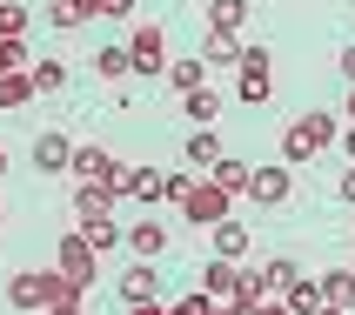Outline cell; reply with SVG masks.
Wrapping results in <instances>:
<instances>
[{
  "label": "cell",
  "mask_w": 355,
  "mask_h": 315,
  "mask_svg": "<svg viewBox=\"0 0 355 315\" xmlns=\"http://www.w3.org/2000/svg\"><path fill=\"white\" fill-rule=\"evenodd\" d=\"M241 47H248L241 34H221V27H208V40H201V60H215V67H235Z\"/></svg>",
  "instance_id": "d6986e66"
},
{
  "label": "cell",
  "mask_w": 355,
  "mask_h": 315,
  "mask_svg": "<svg viewBox=\"0 0 355 315\" xmlns=\"http://www.w3.org/2000/svg\"><path fill=\"white\" fill-rule=\"evenodd\" d=\"M181 155H188V168H201V175H208V168H215V161L228 155V148H221V135H215V128H188Z\"/></svg>",
  "instance_id": "4fadbf2b"
},
{
  "label": "cell",
  "mask_w": 355,
  "mask_h": 315,
  "mask_svg": "<svg viewBox=\"0 0 355 315\" xmlns=\"http://www.w3.org/2000/svg\"><path fill=\"white\" fill-rule=\"evenodd\" d=\"M114 289H121V302H161V269L155 262H128Z\"/></svg>",
  "instance_id": "30bf717a"
},
{
  "label": "cell",
  "mask_w": 355,
  "mask_h": 315,
  "mask_svg": "<svg viewBox=\"0 0 355 315\" xmlns=\"http://www.w3.org/2000/svg\"><path fill=\"white\" fill-rule=\"evenodd\" d=\"M47 315H87V309H80V289H67V296H60V302H54Z\"/></svg>",
  "instance_id": "836d02e7"
},
{
  "label": "cell",
  "mask_w": 355,
  "mask_h": 315,
  "mask_svg": "<svg viewBox=\"0 0 355 315\" xmlns=\"http://www.w3.org/2000/svg\"><path fill=\"white\" fill-rule=\"evenodd\" d=\"M302 269L288 255H275V262H261V289H268V296H288V282H295Z\"/></svg>",
  "instance_id": "d4e9b609"
},
{
  "label": "cell",
  "mask_w": 355,
  "mask_h": 315,
  "mask_svg": "<svg viewBox=\"0 0 355 315\" xmlns=\"http://www.w3.org/2000/svg\"><path fill=\"white\" fill-rule=\"evenodd\" d=\"M208 181H215V188H221L228 201H235V195H248V168H241L235 155H221L215 168H208Z\"/></svg>",
  "instance_id": "ffe728a7"
},
{
  "label": "cell",
  "mask_w": 355,
  "mask_h": 315,
  "mask_svg": "<svg viewBox=\"0 0 355 315\" xmlns=\"http://www.w3.org/2000/svg\"><path fill=\"white\" fill-rule=\"evenodd\" d=\"M181 114H188V128H215L221 94H215V87H195V94H181Z\"/></svg>",
  "instance_id": "ac0fdd59"
},
{
  "label": "cell",
  "mask_w": 355,
  "mask_h": 315,
  "mask_svg": "<svg viewBox=\"0 0 355 315\" xmlns=\"http://www.w3.org/2000/svg\"><path fill=\"white\" fill-rule=\"evenodd\" d=\"M255 315H288V309H282V302H255Z\"/></svg>",
  "instance_id": "ab89813d"
},
{
  "label": "cell",
  "mask_w": 355,
  "mask_h": 315,
  "mask_svg": "<svg viewBox=\"0 0 355 315\" xmlns=\"http://www.w3.org/2000/svg\"><path fill=\"white\" fill-rule=\"evenodd\" d=\"M208 60H168V87L175 94H195V87H208V74H201Z\"/></svg>",
  "instance_id": "603a6c76"
},
{
  "label": "cell",
  "mask_w": 355,
  "mask_h": 315,
  "mask_svg": "<svg viewBox=\"0 0 355 315\" xmlns=\"http://www.w3.org/2000/svg\"><path fill=\"white\" fill-rule=\"evenodd\" d=\"M27 7H20V0H0V40H27Z\"/></svg>",
  "instance_id": "83f0119b"
},
{
  "label": "cell",
  "mask_w": 355,
  "mask_h": 315,
  "mask_svg": "<svg viewBox=\"0 0 355 315\" xmlns=\"http://www.w3.org/2000/svg\"><path fill=\"white\" fill-rule=\"evenodd\" d=\"M121 248H128V255L135 262H155V255H168V221H135V228H121Z\"/></svg>",
  "instance_id": "9c48e42d"
},
{
  "label": "cell",
  "mask_w": 355,
  "mask_h": 315,
  "mask_svg": "<svg viewBox=\"0 0 355 315\" xmlns=\"http://www.w3.org/2000/svg\"><path fill=\"white\" fill-rule=\"evenodd\" d=\"M349 241H355V235H349Z\"/></svg>",
  "instance_id": "f6af8a7d"
},
{
  "label": "cell",
  "mask_w": 355,
  "mask_h": 315,
  "mask_svg": "<svg viewBox=\"0 0 355 315\" xmlns=\"http://www.w3.org/2000/svg\"><path fill=\"white\" fill-rule=\"evenodd\" d=\"M54 262H60L54 275L67 282V289H94V282H101V255H94V248H87V241L74 235V228H67V235H60V248H54Z\"/></svg>",
  "instance_id": "277c9868"
},
{
  "label": "cell",
  "mask_w": 355,
  "mask_h": 315,
  "mask_svg": "<svg viewBox=\"0 0 355 315\" xmlns=\"http://www.w3.org/2000/svg\"><path fill=\"white\" fill-rule=\"evenodd\" d=\"M336 195H342V201H349V208H355V168H342V181H336Z\"/></svg>",
  "instance_id": "d590c367"
},
{
  "label": "cell",
  "mask_w": 355,
  "mask_h": 315,
  "mask_svg": "<svg viewBox=\"0 0 355 315\" xmlns=\"http://www.w3.org/2000/svg\"><path fill=\"white\" fill-rule=\"evenodd\" d=\"M27 67V40H0V74H20Z\"/></svg>",
  "instance_id": "4dcf8cb0"
},
{
  "label": "cell",
  "mask_w": 355,
  "mask_h": 315,
  "mask_svg": "<svg viewBox=\"0 0 355 315\" xmlns=\"http://www.w3.org/2000/svg\"><path fill=\"white\" fill-rule=\"evenodd\" d=\"M235 94L248 101V108H261L268 101V47H241V60H235Z\"/></svg>",
  "instance_id": "ba28073f"
},
{
  "label": "cell",
  "mask_w": 355,
  "mask_h": 315,
  "mask_svg": "<svg viewBox=\"0 0 355 315\" xmlns=\"http://www.w3.org/2000/svg\"><path fill=\"white\" fill-rule=\"evenodd\" d=\"M27 80H34V94H54L60 80H67V67L60 60H27Z\"/></svg>",
  "instance_id": "4316f807"
},
{
  "label": "cell",
  "mask_w": 355,
  "mask_h": 315,
  "mask_svg": "<svg viewBox=\"0 0 355 315\" xmlns=\"http://www.w3.org/2000/svg\"><path fill=\"white\" fill-rule=\"evenodd\" d=\"M107 208H114L107 188H74V215H107Z\"/></svg>",
  "instance_id": "f546056e"
},
{
  "label": "cell",
  "mask_w": 355,
  "mask_h": 315,
  "mask_svg": "<svg viewBox=\"0 0 355 315\" xmlns=\"http://www.w3.org/2000/svg\"><path fill=\"white\" fill-rule=\"evenodd\" d=\"M74 235L94 248V255H107V248H121V221H114V208L107 215H74Z\"/></svg>",
  "instance_id": "8fae6325"
},
{
  "label": "cell",
  "mask_w": 355,
  "mask_h": 315,
  "mask_svg": "<svg viewBox=\"0 0 355 315\" xmlns=\"http://www.w3.org/2000/svg\"><path fill=\"white\" fill-rule=\"evenodd\" d=\"M336 135H342V128H336V114H329V108L288 121V128H282V168H309L315 155H329V148H336Z\"/></svg>",
  "instance_id": "6da1fadb"
},
{
  "label": "cell",
  "mask_w": 355,
  "mask_h": 315,
  "mask_svg": "<svg viewBox=\"0 0 355 315\" xmlns=\"http://www.w3.org/2000/svg\"><path fill=\"white\" fill-rule=\"evenodd\" d=\"M288 195H295V168H282V161L248 168V201L255 208H288Z\"/></svg>",
  "instance_id": "5b68a950"
},
{
  "label": "cell",
  "mask_w": 355,
  "mask_h": 315,
  "mask_svg": "<svg viewBox=\"0 0 355 315\" xmlns=\"http://www.w3.org/2000/svg\"><path fill=\"white\" fill-rule=\"evenodd\" d=\"M94 74L101 80H128V47H94Z\"/></svg>",
  "instance_id": "f1b7e54d"
},
{
  "label": "cell",
  "mask_w": 355,
  "mask_h": 315,
  "mask_svg": "<svg viewBox=\"0 0 355 315\" xmlns=\"http://www.w3.org/2000/svg\"><path fill=\"white\" fill-rule=\"evenodd\" d=\"M228 208H235V201L221 195L215 181H195V188H188V201H181V221H195V228H215V221H228Z\"/></svg>",
  "instance_id": "52a82bcc"
},
{
  "label": "cell",
  "mask_w": 355,
  "mask_h": 315,
  "mask_svg": "<svg viewBox=\"0 0 355 315\" xmlns=\"http://www.w3.org/2000/svg\"><path fill=\"white\" fill-rule=\"evenodd\" d=\"M349 315H355V302H349Z\"/></svg>",
  "instance_id": "ee69618b"
},
{
  "label": "cell",
  "mask_w": 355,
  "mask_h": 315,
  "mask_svg": "<svg viewBox=\"0 0 355 315\" xmlns=\"http://www.w3.org/2000/svg\"><path fill=\"white\" fill-rule=\"evenodd\" d=\"M188 188H195V181H188V175H161V201H175V208H181V201H188Z\"/></svg>",
  "instance_id": "d6a6232c"
},
{
  "label": "cell",
  "mask_w": 355,
  "mask_h": 315,
  "mask_svg": "<svg viewBox=\"0 0 355 315\" xmlns=\"http://www.w3.org/2000/svg\"><path fill=\"white\" fill-rule=\"evenodd\" d=\"M67 175H74L80 188H107V195H114V181H121V161L107 155V148H74Z\"/></svg>",
  "instance_id": "8992f818"
},
{
  "label": "cell",
  "mask_w": 355,
  "mask_h": 315,
  "mask_svg": "<svg viewBox=\"0 0 355 315\" xmlns=\"http://www.w3.org/2000/svg\"><path fill=\"white\" fill-rule=\"evenodd\" d=\"M342 114H349V128H355V87H349V101H342Z\"/></svg>",
  "instance_id": "60d3db41"
},
{
  "label": "cell",
  "mask_w": 355,
  "mask_h": 315,
  "mask_svg": "<svg viewBox=\"0 0 355 315\" xmlns=\"http://www.w3.org/2000/svg\"><path fill=\"white\" fill-rule=\"evenodd\" d=\"M121 47H128V74H168V34H161L155 20H141V27H128V40H121Z\"/></svg>",
  "instance_id": "3957f363"
},
{
  "label": "cell",
  "mask_w": 355,
  "mask_h": 315,
  "mask_svg": "<svg viewBox=\"0 0 355 315\" xmlns=\"http://www.w3.org/2000/svg\"><path fill=\"white\" fill-rule=\"evenodd\" d=\"M168 315H221V302H208V296L195 289V296H181L175 309H168Z\"/></svg>",
  "instance_id": "1f68e13d"
},
{
  "label": "cell",
  "mask_w": 355,
  "mask_h": 315,
  "mask_svg": "<svg viewBox=\"0 0 355 315\" xmlns=\"http://www.w3.org/2000/svg\"><path fill=\"white\" fill-rule=\"evenodd\" d=\"M342 74H349V87H355V47H342Z\"/></svg>",
  "instance_id": "f35d334b"
},
{
  "label": "cell",
  "mask_w": 355,
  "mask_h": 315,
  "mask_svg": "<svg viewBox=\"0 0 355 315\" xmlns=\"http://www.w3.org/2000/svg\"><path fill=\"white\" fill-rule=\"evenodd\" d=\"M315 289H322V309L349 315V302H355V269H336V275H322Z\"/></svg>",
  "instance_id": "e0dca14e"
},
{
  "label": "cell",
  "mask_w": 355,
  "mask_h": 315,
  "mask_svg": "<svg viewBox=\"0 0 355 315\" xmlns=\"http://www.w3.org/2000/svg\"><path fill=\"white\" fill-rule=\"evenodd\" d=\"M0 221H7V208H0Z\"/></svg>",
  "instance_id": "7bdbcfd3"
},
{
  "label": "cell",
  "mask_w": 355,
  "mask_h": 315,
  "mask_svg": "<svg viewBox=\"0 0 355 315\" xmlns=\"http://www.w3.org/2000/svg\"><path fill=\"white\" fill-rule=\"evenodd\" d=\"M128 315H168L161 302H128Z\"/></svg>",
  "instance_id": "8d00e7d4"
},
{
  "label": "cell",
  "mask_w": 355,
  "mask_h": 315,
  "mask_svg": "<svg viewBox=\"0 0 355 315\" xmlns=\"http://www.w3.org/2000/svg\"><path fill=\"white\" fill-rule=\"evenodd\" d=\"M67 161H74V141H67V135H54V128L34 135V168H40V175H67Z\"/></svg>",
  "instance_id": "7c38bea8"
},
{
  "label": "cell",
  "mask_w": 355,
  "mask_h": 315,
  "mask_svg": "<svg viewBox=\"0 0 355 315\" xmlns=\"http://www.w3.org/2000/svg\"><path fill=\"white\" fill-rule=\"evenodd\" d=\"M0 168H7V148H0Z\"/></svg>",
  "instance_id": "b9f144b4"
},
{
  "label": "cell",
  "mask_w": 355,
  "mask_h": 315,
  "mask_svg": "<svg viewBox=\"0 0 355 315\" xmlns=\"http://www.w3.org/2000/svg\"><path fill=\"white\" fill-rule=\"evenodd\" d=\"M128 195V201H161V175L155 168H121V181H114V201Z\"/></svg>",
  "instance_id": "9a60e30c"
},
{
  "label": "cell",
  "mask_w": 355,
  "mask_h": 315,
  "mask_svg": "<svg viewBox=\"0 0 355 315\" xmlns=\"http://www.w3.org/2000/svg\"><path fill=\"white\" fill-rule=\"evenodd\" d=\"M282 309H288V315H322V289L309 275H295V282H288V296H282Z\"/></svg>",
  "instance_id": "7402d4cb"
},
{
  "label": "cell",
  "mask_w": 355,
  "mask_h": 315,
  "mask_svg": "<svg viewBox=\"0 0 355 315\" xmlns=\"http://www.w3.org/2000/svg\"><path fill=\"white\" fill-rule=\"evenodd\" d=\"M235 289H241V262H208V269H201V296H208V302H228V296H235Z\"/></svg>",
  "instance_id": "5bb4252c"
},
{
  "label": "cell",
  "mask_w": 355,
  "mask_h": 315,
  "mask_svg": "<svg viewBox=\"0 0 355 315\" xmlns=\"http://www.w3.org/2000/svg\"><path fill=\"white\" fill-rule=\"evenodd\" d=\"M336 141H342V155H349V168H355V128H342Z\"/></svg>",
  "instance_id": "74e56055"
},
{
  "label": "cell",
  "mask_w": 355,
  "mask_h": 315,
  "mask_svg": "<svg viewBox=\"0 0 355 315\" xmlns=\"http://www.w3.org/2000/svg\"><path fill=\"white\" fill-rule=\"evenodd\" d=\"M241 20H248V0H208V27H221V34H241Z\"/></svg>",
  "instance_id": "cb8c5ba5"
},
{
  "label": "cell",
  "mask_w": 355,
  "mask_h": 315,
  "mask_svg": "<svg viewBox=\"0 0 355 315\" xmlns=\"http://www.w3.org/2000/svg\"><path fill=\"white\" fill-rule=\"evenodd\" d=\"M60 296H67V282H60L54 269H20V275L7 282V302H14L20 315H47Z\"/></svg>",
  "instance_id": "7a4b0ae2"
},
{
  "label": "cell",
  "mask_w": 355,
  "mask_h": 315,
  "mask_svg": "<svg viewBox=\"0 0 355 315\" xmlns=\"http://www.w3.org/2000/svg\"><path fill=\"white\" fill-rule=\"evenodd\" d=\"M101 14L107 20H135V0H101Z\"/></svg>",
  "instance_id": "e575fe53"
},
{
  "label": "cell",
  "mask_w": 355,
  "mask_h": 315,
  "mask_svg": "<svg viewBox=\"0 0 355 315\" xmlns=\"http://www.w3.org/2000/svg\"><path fill=\"white\" fill-rule=\"evenodd\" d=\"M94 14H101V0H47V27H60V34H74Z\"/></svg>",
  "instance_id": "2e32d148"
},
{
  "label": "cell",
  "mask_w": 355,
  "mask_h": 315,
  "mask_svg": "<svg viewBox=\"0 0 355 315\" xmlns=\"http://www.w3.org/2000/svg\"><path fill=\"white\" fill-rule=\"evenodd\" d=\"M34 101V80H27V67L20 74H0V108H27Z\"/></svg>",
  "instance_id": "484cf974"
},
{
  "label": "cell",
  "mask_w": 355,
  "mask_h": 315,
  "mask_svg": "<svg viewBox=\"0 0 355 315\" xmlns=\"http://www.w3.org/2000/svg\"><path fill=\"white\" fill-rule=\"evenodd\" d=\"M215 255H221V262H241V255H248V228H241L235 215L215 221Z\"/></svg>",
  "instance_id": "44dd1931"
}]
</instances>
